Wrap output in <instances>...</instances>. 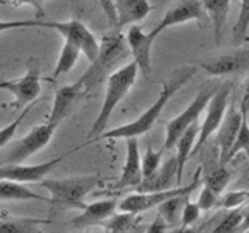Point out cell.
<instances>
[{"mask_svg":"<svg viewBox=\"0 0 249 233\" xmlns=\"http://www.w3.org/2000/svg\"><path fill=\"white\" fill-rule=\"evenodd\" d=\"M0 217H2V219H6V217H11V216L8 215L6 212H0Z\"/></svg>","mask_w":249,"mask_h":233,"instance_id":"cell-43","label":"cell"},{"mask_svg":"<svg viewBox=\"0 0 249 233\" xmlns=\"http://www.w3.org/2000/svg\"><path fill=\"white\" fill-rule=\"evenodd\" d=\"M198 67L210 76H231L249 72V47H238L235 50L199 61Z\"/></svg>","mask_w":249,"mask_h":233,"instance_id":"cell-10","label":"cell"},{"mask_svg":"<svg viewBox=\"0 0 249 233\" xmlns=\"http://www.w3.org/2000/svg\"><path fill=\"white\" fill-rule=\"evenodd\" d=\"M249 31V0H241L238 17L232 27V37L237 45L246 41Z\"/></svg>","mask_w":249,"mask_h":233,"instance_id":"cell-29","label":"cell"},{"mask_svg":"<svg viewBox=\"0 0 249 233\" xmlns=\"http://www.w3.org/2000/svg\"><path fill=\"white\" fill-rule=\"evenodd\" d=\"M220 194H216L210 186L201 183V191H199V196H198V205L202 208V212H209V210L215 208L216 205V200Z\"/></svg>","mask_w":249,"mask_h":233,"instance_id":"cell-37","label":"cell"},{"mask_svg":"<svg viewBox=\"0 0 249 233\" xmlns=\"http://www.w3.org/2000/svg\"><path fill=\"white\" fill-rule=\"evenodd\" d=\"M80 54H81V50L78 49L75 44L64 41V44H62V49H61V53L58 56V61H56V66H54V72H53L54 80H56V78L61 76V75L69 73L70 70L75 67L78 59H80Z\"/></svg>","mask_w":249,"mask_h":233,"instance_id":"cell-26","label":"cell"},{"mask_svg":"<svg viewBox=\"0 0 249 233\" xmlns=\"http://www.w3.org/2000/svg\"><path fill=\"white\" fill-rule=\"evenodd\" d=\"M93 2H95L101 8V11L105 13L109 25L112 28H117V10H115L114 0H93Z\"/></svg>","mask_w":249,"mask_h":233,"instance_id":"cell-39","label":"cell"},{"mask_svg":"<svg viewBox=\"0 0 249 233\" xmlns=\"http://www.w3.org/2000/svg\"><path fill=\"white\" fill-rule=\"evenodd\" d=\"M231 177H232V171L228 168V165H221L216 157L206 162L201 181L204 185L210 186L216 194H221L226 186H228V183L231 182Z\"/></svg>","mask_w":249,"mask_h":233,"instance_id":"cell-22","label":"cell"},{"mask_svg":"<svg viewBox=\"0 0 249 233\" xmlns=\"http://www.w3.org/2000/svg\"><path fill=\"white\" fill-rule=\"evenodd\" d=\"M237 232H249V210H248V212H245L243 221H241V224L238 225Z\"/></svg>","mask_w":249,"mask_h":233,"instance_id":"cell-42","label":"cell"},{"mask_svg":"<svg viewBox=\"0 0 249 233\" xmlns=\"http://www.w3.org/2000/svg\"><path fill=\"white\" fill-rule=\"evenodd\" d=\"M202 213V208L198 205V202H192L187 200L182 208V215H181V229H187L189 225H193L196 222Z\"/></svg>","mask_w":249,"mask_h":233,"instance_id":"cell-36","label":"cell"},{"mask_svg":"<svg viewBox=\"0 0 249 233\" xmlns=\"http://www.w3.org/2000/svg\"><path fill=\"white\" fill-rule=\"evenodd\" d=\"M41 70L37 66L30 64L27 73L19 80H8L2 81V89L8 90L14 95V107H27L28 104L35 103L41 93Z\"/></svg>","mask_w":249,"mask_h":233,"instance_id":"cell-13","label":"cell"},{"mask_svg":"<svg viewBox=\"0 0 249 233\" xmlns=\"http://www.w3.org/2000/svg\"><path fill=\"white\" fill-rule=\"evenodd\" d=\"M58 124L45 121L42 124H36L30 129V132L16 142H10L6 145V155L3 162L6 165L11 163H22L33 154L42 151L44 148L50 143L53 138L54 131H56Z\"/></svg>","mask_w":249,"mask_h":233,"instance_id":"cell-7","label":"cell"},{"mask_svg":"<svg viewBox=\"0 0 249 233\" xmlns=\"http://www.w3.org/2000/svg\"><path fill=\"white\" fill-rule=\"evenodd\" d=\"M47 28L49 22L41 19L33 20H0V33H5L8 30H19V28Z\"/></svg>","mask_w":249,"mask_h":233,"instance_id":"cell-35","label":"cell"},{"mask_svg":"<svg viewBox=\"0 0 249 233\" xmlns=\"http://www.w3.org/2000/svg\"><path fill=\"white\" fill-rule=\"evenodd\" d=\"M86 89L83 83L78 80L73 84H67L59 87L54 92V98H53V106L47 121L54 123L59 126V123L62 120H66L69 115H72V112L78 107V104L81 103V100L86 95Z\"/></svg>","mask_w":249,"mask_h":233,"instance_id":"cell-15","label":"cell"},{"mask_svg":"<svg viewBox=\"0 0 249 233\" xmlns=\"http://www.w3.org/2000/svg\"><path fill=\"white\" fill-rule=\"evenodd\" d=\"M41 186L50 193L53 210H84L86 196L100 183L98 176H72L62 179H44Z\"/></svg>","mask_w":249,"mask_h":233,"instance_id":"cell-3","label":"cell"},{"mask_svg":"<svg viewBox=\"0 0 249 233\" xmlns=\"http://www.w3.org/2000/svg\"><path fill=\"white\" fill-rule=\"evenodd\" d=\"M47 0H0V3H10L13 6H22V5H30L35 8V16L36 19H42L45 16V5Z\"/></svg>","mask_w":249,"mask_h":233,"instance_id":"cell-38","label":"cell"},{"mask_svg":"<svg viewBox=\"0 0 249 233\" xmlns=\"http://www.w3.org/2000/svg\"><path fill=\"white\" fill-rule=\"evenodd\" d=\"M47 28L56 30L64 37V41L75 44L90 62L97 58V54L100 51V42L81 20L70 19L67 22H49V27Z\"/></svg>","mask_w":249,"mask_h":233,"instance_id":"cell-9","label":"cell"},{"mask_svg":"<svg viewBox=\"0 0 249 233\" xmlns=\"http://www.w3.org/2000/svg\"><path fill=\"white\" fill-rule=\"evenodd\" d=\"M117 210H119V202L115 199L95 200L92 204L86 205V208L81 210V215L73 217L72 225H75L76 229L90 227V225H101L114 213H117Z\"/></svg>","mask_w":249,"mask_h":233,"instance_id":"cell-18","label":"cell"},{"mask_svg":"<svg viewBox=\"0 0 249 233\" xmlns=\"http://www.w3.org/2000/svg\"><path fill=\"white\" fill-rule=\"evenodd\" d=\"M199 126L201 123L196 120L193 124H190L189 128L185 129L184 134L179 137L178 143H176V165H178V173H176V181L178 185H181L182 176H184V168L187 165V162L192 159V152L193 148L196 145V140L199 135Z\"/></svg>","mask_w":249,"mask_h":233,"instance_id":"cell-21","label":"cell"},{"mask_svg":"<svg viewBox=\"0 0 249 233\" xmlns=\"http://www.w3.org/2000/svg\"><path fill=\"white\" fill-rule=\"evenodd\" d=\"M196 72H198V66H182L181 68L176 70V72L170 76V80L167 83L162 84V90L159 92L158 98H156L154 103L148 107L142 115H139L136 120H132L126 124H122L119 128L105 131L98 138L126 140L131 137H140V135L146 134L148 131L153 129L156 121L159 120L163 107L167 106L171 97H173L181 87H184V85L196 75Z\"/></svg>","mask_w":249,"mask_h":233,"instance_id":"cell-1","label":"cell"},{"mask_svg":"<svg viewBox=\"0 0 249 233\" xmlns=\"http://www.w3.org/2000/svg\"><path fill=\"white\" fill-rule=\"evenodd\" d=\"M201 169L196 171L195 174L193 181L185 185L181 186L179 185L178 188H167V190H159V191H137L128 194L126 198H123L119 202V212H129V213H143L146 210H151L154 207H159L162 202H165L175 196H179V194H192L195 190H198L202 181H201Z\"/></svg>","mask_w":249,"mask_h":233,"instance_id":"cell-5","label":"cell"},{"mask_svg":"<svg viewBox=\"0 0 249 233\" xmlns=\"http://www.w3.org/2000/svg\"><path fill=\"white\" fill-rule=\"evenodd\" d=\"M0 89H2V81H0Z\"/></svg>","mask_w":249,"mask_h":233,"instance_id":"cell-45","label":"cell"},{"mask_svg":"<svg viewBox=\"0 0 249 233\" xmlns=\"http://www.w3.org/2000/svg\"><path fill=\"white\" fill-rule=\"evenodd\" d=\"M246 185H248V186H246V188H248V190H249V177H248V179H246Z\"/></svg>","mask_w":249,"mask_h":233,"instance_id":"cell-44","label":"cell"},{"mask_svg":"<svg viewBox=\"0 0 249 233\" xmlns=\"http://www.w3.org/2000/svg\"><path fill=\"white\" fill-rule=\"evenodd\" d=\"M178 165H176V155L168 159L163 165H160L153 174L143 177V181L140 182L136 190L137 191H159L171 188V182L176 179Z\"/></svg>","mask_w":249,"mask_h":233,"instance_id":"cell-20","label":"cell"},{"mask_svg":"<svg viewBox=\"0 0 249 233\" xmlns=\"http://www.w3.org/2000/svg\"><path fill=\"white\" fill-rule=\"evenodd\" d=\"M101 227H105V232L109 233H126L132 232L137 227V215L129 212H120L114 213L109 219H106Z\"/></svg>","mask_w":249,"mask_h":233,"instance_id":"cell-27","label":"cell"},{"mask_svg":"<svg viewBox=\"0 0 249 233\" xmlns=\"http://www.w3.org/2000/svg\"><path fill=\"white\" fill-rule=\"evenodd\" d=\"M170 227V224L163 219V217L160 215H158V217L153 221V224L150 225V227L146 229V232H150V233H165Z\"/></svg>","mask_w":249,"mask_h":233,"instance_id":"cell-40","label":"cell"},{"mask_svg":"<svg viewBox=\"0 0 249 233\" xmlns=\"http://www.w3.org/2000/svg\"><path fill=\"white\" fill-rule=\"evenodd\" d=\"M124 36H126V42L129 47L132 61H136L140 75L143 78H150L153 72L151 53H153V44L156 39L150 33H145V31L137 25H131L128 33Z\"/></svg>","mask_w":249,"mask_h":233,"instance_id":"cell-14","label":"cell"},{"mask_svg":"<svg viewBox=\"0 0 249 233\" xmlns=\"http://www.w3.org/2000/svg\"><path fill=\"white\" fill-rule=\"evenodd\" d=\"M241 120H243V115L240 112V107L231 103L228 111H226L221 126L216 131L218 160H220L221 165H229V152L232 150V145L235 142L237 134L240 131Z\"/></svg>","mask_w":249,"mask_h":233,"instance_id":"cell-16","label":"cell"},{"mask_svg":"<svg viewBox=\"0 0 249 233\" xmlns=\"http://www.w3.org/2000/svg\"><path fill=\"white\" fill-rule=\"evenodd\" d=\"M207 17L213 25V36L215 41L220 42L223 31L228 22V16L231 11V0H201Z\"/></svg>","mask_w":249,"mask_h":233,"instance_id":"cell-23","label":"cell"},{"mask_svg":"<svg viewBox=\"0 0 249 233\" xmlns=\"http://www.w3.org/2000/svg\"><path fill=\"white\" fill-rule=\"evenodd\" d=\"M128 54H131V51L126 42V36H123L119 28H114L112 33L103 36L97 58L90 62V67L80 78L86 92L97 87L105 78L112 73V67L126 59Z\"/></svg>","mask_w":249,"mask_h":233,"instance_id":"cell-4","label":"cell"},{"mask_svg":"<svg viewBox=\"0 0 249 233\" xmlns=\"http://www.w3.org/2000/svg\"><path fill=\"white\" fill-rule=\"evenodd\" d=\"M216 85H206V87H201V90L196 93V97L193 98L192 103L187 106L184 111L175 116L173 120H170L165 129V142H163L162 148L165 151H171L176 146L179 137H181L185 129L193 124L199 118V115L206 111V107L209 104L210 98L213 97V93L216 92Z\"/></svg>","mask_w":249,"mask_h":233,"instance_id":"cell-6","label":"cell"},{"mask_svg":"<svg viewBox=\"0 0 249 233\" xmlns=\"http://www.w3.org/2000/svg\"><path fill=\"white\" fill-rule=\"evenodd\" d=\"M231 92H232V84L224 83L223 85H220V87L216 89L213 97L210 98L209 104L206 107L204 121H202L201 126H199V135L196 140V145H195V148H193L192 157L201 151V148L206 145L207 140L215 134V132L218 131V128L221 126L226 111H228V107H229L228 104H229Z\"/></svg>","mask_w":249,"mask_h":233,"instance_id":"cell-8","label":"cell"},{"mask_svg":"<svg viewBox=\"0 0 249 233\" xmlns=\"http://www.w3.org/2000/svg\"><path fill=\"white\" fill-rule=\"evenodd\" d=\"M238 152H245L249 159V121H248V116L243 115V120H241V126L240 131L237 134L235 142L232 145V150L229 152V163L235 159V155Z\"/></svg>","mask_w":249,"mask_h":233,"instance_id":"cell-31","label":"cell"},{"mask_svg":"<svg viewBox=\"0 0 249 233\" xmlns=\"http://www.w3.org/2000/svg\"><path fill=\"white\" fill-rule=\"evenodd\" d=\"M50 224V221L33 219V217H0V233H39V225Z\"/></svg>","mask_w":249,"mask_h":233,"instance_id":"cell-25","label":"cell"},{"mask_svg":"<svg viewBox=\"0 0 249 233\" xmlns=\"http://www.w3.org/2000/svg\"><path fill=\"white\" fill-rule=\"evenodd\" d=\"M36 103H37V101H35V103L28 104L27 107H23V111L19 114L18 118H14L10 124H8V126H5V128L0 129V150H2V148H5L8 143L11 142L13 137H14V134H16V131H18V128L20 126L22 120L28 115V112L31 111V109H33V106H35Z\"/></svg>","mask_w":249,"mask_h":233,"instance_id":"cell-33","label":"cell"},{"mask_svg":"<svg viewBox=\"0 0 249 233\" xmlns=\"http://www.w3.org/2000/svg\"><path fill=\"white\" fill-rule=\"evenodd\" d=\"M117 10V28L122 30L128 25H134L148 17L154 6L150 0H114Z\"/></svg>","mask_w":249,"mask_h":233,"instance_id":"cell-19","label":"cell"},{"mask_svg":"<svg viewBox=\"0 0 249 233\" xmlns=\"http://www.w3.org/2000/svg\"><path fill=\"white\" fill-rule=\"evenodd\" d=\"M206 16L204 6L201 0H176L171 5L162 20L150 31V34L156 39L162 31L171 28L175 25H181L187 22H199Z\"/></svg>","mask_w":249,"mask_h":233,"instance_id":"cell-12","label":"cell"},{"mask_svg":"<svg viewBox=\"0 0 249 233\" xmlns=\"http://www.w3.org/2000/svg\"><path fill=\"white\" fill-rule=\"evenodd\" d=\"M137 75H139V67L136 64V61H131L128 64L122 66L120 68L114 70L106 78V92H105L103 104H101L97 118L89 131V138L100 137L106 131V126L109 120H111L112 112L119 106L120 101L128 95L132 85L136 84Z\"/></svg>","mask_w":249,"mask_h":233,"instance_id":"cell-2","label":"cell"},{"mask_svg":"<svg viewBox=\"0 0 249 233\" xmlns=\"http://www.w3.org/2000/svg\"><path fill=\"white\" fill-rule=\"evenodd\" d=\"M80 148L81 146H78V148H75V150H70L62 155H58V157H54L49 162L37 163V165H20V163L3 165V166H0V179L14 181V182H19V183H28V182L39 183V182H42L44 179H47L49 173L58 165L59 162H62L73 151L80 150Z\"/></svg>","mask_w":249,"mask_h":233,"instance_id":"cell-11","label":"cell"},{"mask_svg":"<svg viewBox=\"0 0 249 233\" xmlns=\"http://www.w3.org/2000/svg\"><path fill=\"white\" fill-rule=\"evenodd\" d=\"M0 200H16V202H28V200H39V202H50L41 194L35 193L25 183H19L14 181H6L0 179Z\"/></svg>","mask_w":249,"mask_h":233,"instance_id":"cell-24","label":"cell"},{"mask_svg":"<svg viewBox=\"0 0 249 233\" xmlns=\"http://www.w3.org/2000/svg\"><path fill=\"white\" fill-rule=\"evenodd\" d=\"M189 196L190 194H179V196H175L165 202H162L158 207L159 215L170 224V227H175L178 222V217H181L184 204L189 200Z\"/></svg>","mask_w":249,"mask_h":233,"instance_id":"cell-28","label":"cell"},{"mask_svg":"<svg viewBox=\"0 0 249 233\" xmlns=\"http://www.w3.org/2000/svg\"><path fill=\"white\" fill-rule=\"evenodd\" d=\"M249 200V190H232L228 191L226 194H220L216 200V205L215 208H226V210H231V208H237L240 205H243L245 202Z\"/></svg>","mask_w":249,"mask_h":233,"instance_id":"cell-30","label":"cell"},{"mask_svg":"<svg viewBox=\"0 0 249 233\" xmlns=\"http://www.w3.org/2000/svg\"><path fill=\"white\" fill-rule=\"evenodd\" d=\"M165 152L167 151L163 150V148H160L159 151H153L151 145H148L146 152L142 157V173H143V177L153 174L154 171L162 165V157H163V154H165Z\"/></svg>","mask_w":249,"mask_h":233,"instance_id":"cell-34","label":"cell"},{"mask_svg":"<svg viewBox=\"0 0 249 233\" xmlns=\"http://www.w3.org/2000/svg\"><path fill=\"white\" fill-rule=\"evenodd\" d=\"M240 112H241V115L249 116V76H248V81L245 85L243 98H241V101H240Z\"/></svg>","mask_w":249,"mask_h":233,"instance_id":"cell-41","label":"cell"},{"mask_svg":"<svg viewBox=\"0 0 249 233\" xmlns=\"http://www.w3.org/2000/svg\"><path fill=\"white\" fill-rule=\"evenodd\" d=\"M243 210L240 207L237 208H231L228 210V215L223 217V221L213 229L215 233H231V232H237L238 225L243 221Z\"/></svg>","mask_w":249,"mask_h":233,"instance_id":"cell-32","label":"cell"},{"mask_svg":"<svg viewBox=\"0 0 249 233\" xmlns=\"http://www.w3.org/2000/svg\"><path fill=\"white\" fill-rule=\"evenodd\" d=\"M143 181L142 159H140V148L137 137L126 138V159L122 168V174L112 186V190L136 188Z\"/></svg>","mask_w":249,"mask_h":233,"instance_id":"cell-17","label":"cell"}]
</instances>
